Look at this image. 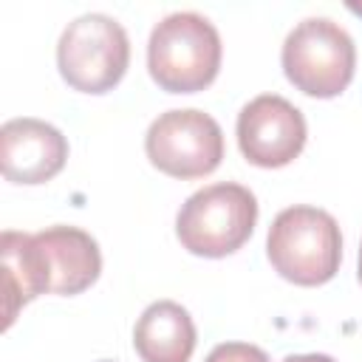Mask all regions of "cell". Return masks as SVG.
<instances>
[{
  "label": "cell",
  "mask_w": 362,
  "mask_h": 362,
  "mask_svg": "<svg viewBox=\"0 0 362 362\" xmlns=\"http://www.w3.org/2000/svg\"><path fill=\"white\" fill-rule=\"evenodd\" d=\"M34 246L42 263L48 294H79L90 288L102 272L99 243L79 226H48L34 232Z\"/></svg>",
  "instance_id": "9c48e42d"
},
{
  "label": "cell",
  "mask_w": 362,
  "mask_h": 362,
  "mask_svg": "<svg viewBox=\"0 0 362 362\" xmlns=\"http://www.w3.org/2000/svg\"><path fill=\"white\" fill-rule=\"evenodd\" d=\"M195 339L189 311L173 300L150 303L133 328V348L141 362H189Z\"/></svg>",
  "instance_id": "30bf717a"
},
{
  "label": "cell",
  "mask_w": 362,
  "mask_h": 362,
  "mask_svg": "<svg viewBox=\"0 0 362 362\" xmlns=\"http://www.w3.org/2000/svg\"><path fill=\"white\" fill-rule=\"evenodd\" d=\"M130 62V40L119 20L102 11L71 20L57 42L62 79L82 93H107L116 88Z\"/></svg>",
  "instance_id": "5b68a950"
},
{
  "label": "cell",
  "mask_w": 362,
  "mask_h": 362,
  "mask_svg": "<svg viewBox=\"0 0 362 362\" xmlns=\"http://www.w3.org/2000/svg\"><path fill=\"white\" fill-rule=\"evenodd\" d=\"M359 283H362V246H359Z\"/></svg>",
  "instance_id": "5bb4252c"
},
{
  "label": "cell",
  "mask_w": 362,
  "mask_h": 362,
  "mask_svg": "<svg viewBox=\"0 0 362 362\" xmlns=\"http://www.w3.org/2000/svg\"><path fill=\"white\" fill-rule=\"evenodd\" d=\"M283 362H337V359H331L328 354H291Z\"/></svg>",
  "instance_id": "4fadbf2b"
},
{
  "label": "cell",
  "mask_w": 362,
  "mask_h": 362,
  "mask_svg": "<svg viewBox=\"0 0 362 362\" xmlns=\"http://www.w3.org/2000/svg\"><path fill=\"white\" fill-rule=\"evenodd\" d=\"M305 116L277 93H260L238 113V147L255 167H286L305 147Z\"/></svg>",
  "instance_id": "52a82bcc"
},
{
  "label": "cell",
  "mask_w": 362,
  "mask_h": 362,
  "mask_svg": "<svg viewBox=\"0 0 362 362\" xmlns=\"http://www.w3.org/2000/svg\"><path fill=\"white\" fill-rule=\"evenodd\" d=\"M68 161V139L34 116L8 119L0 127V170L11 184H45Z\"/></svg>",
  "instance_id": "ba28073f"
},
{
  "label": "cell",
  "mask_w": 362,
  "mask_h": 362,
  "mask_svg": "<svg viewBox=\"0 0 362 362\" xmlns=\"http://www.w3.org/2000/svg\"><path fill=\"white\" fill-rule=\"evenodd\" d=\"M255 223H257L255 192L243 184L221 181L192 192L181 204L175 215V235L189 255L226 257L252 238Z\"/></svg>",
  "instance_id": "3957f363"
},
{
  "label": "cell",
  "mask_w": 362,
  "mask_h": 362,
  "mask_svg": "<svg viewBox=\"0 0 362 362\" xmlns=\"http://www.w3.org/2000/svg\"><path fill=\"white\" fill-rule=\"evenodd\" d=\"M0 277H3V328H11L17 311L40 294H48L34 235L6 229L0 235Z\"/></svg>",
  "instance_id": "8fae6325"
},
{
  "label": "cell",
  "mask_w": 362,
  "mask_h": 362,
  "mask_svg": "<svg viewBox=\"0 0 362 362\" xmlns=\"http://www.w3.org/2000/svg\"><path fill=\"white\" fill-rule=\"evenodd\" d=\"M204 362H269L266 351L249 342H221L209 351Z\"/></svg>",
  "instance_id": "7c38bea8"
},
{
  "label": "cell",
  "mask_w": 362,
  "mask_h": 362,
  "mask_svg": "<svg viewBox=\"0 0 362 362\" xmlns=\"http://www.w3.org/2000/svg\"><path fill=\"white\" fill-rule=\"evenodd\" d=\"M266 255L274 272L294 286L328 283L342 260V235L331 212L297 204L277 212L266 235Z\"/></svg>",
  "instance_id": "7a4b0ae2"
},
{
  "label": "cell",
  "mask_w": 362,
  "mask_h": 362,
  "mask_svg": "<svg viewBox=\"0 0 362 362\" xmlns=\"http://www.w3.org/2000/svg\"><path fill=\"white\" fill-rule=\"evenodd\" d=\"M147 158L173 178H204L223 158L221 124L198 107H175L158 113L144 136Z\"/></svg>",
  "instance_id": "8992f818"
},
{
  "label": "cell",
  "mask_w": 362,
  "mask_h": 362,
  "mask_svg": "<svg viewBox=\"0 0 362 362\" xmlns=\"http://www.w3.org/2000/svg\"><path fill=\"white\" fill-rule=\"evenodd\" d=\"M218 28L198 11H173L158 20L147 42V68L167 93H195L215 82L221 71Z\"/></svg>",
  "instance_id": "6da1fadb"
},
{
  "label": "cell",
  "mask_w": 362,
  "mask_h": 362,
  "mask_svg": "<svg viewBox=\"0 0 362 362\" xmlns=\"http://www.w3.org/2000/svg\"><path fill=\"white\" fill-rule=\"evenodd\" d=\"M102 362H110V359H102Z\"/></svg>",
  "instance_id": "9a60e30c"
},
{
  "label": "cell",
  "mask_w": 362,
  "mask_h": 362,
  "mask_svg": "<svg viewBox=\"0 0 362 362\" xmlns=\"http://www.w3.org/2000/svg\"><path fill=\"white\" fill-rule=\"evenodd\" d=\"M286 79L305 96L331 99L339 96L356 68V45L351 34L331 17L300 20L280 51Z\"/></svg>",
  "instance_id": "277c9868"
}]
</instances>
